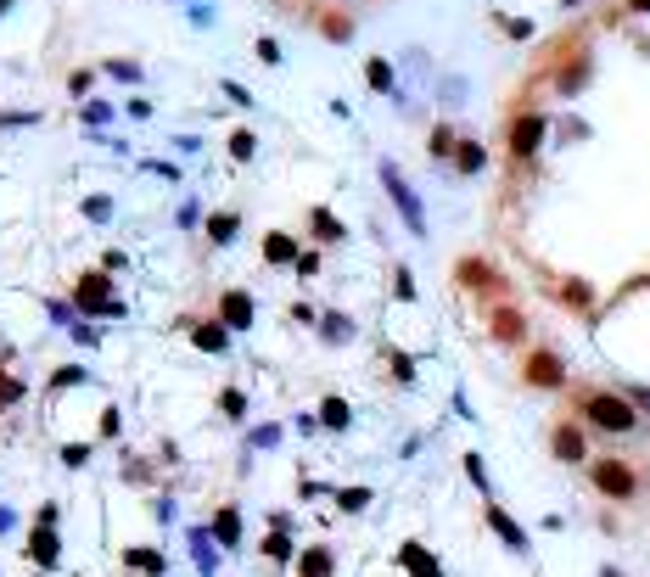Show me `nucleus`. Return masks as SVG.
Returning a JSON list of instances; mask_svg holds the SVG:
<instances>
[{"label":"nucleus","instance_id":"f257e3e1","mask_svg":"<svg viewBox=\"0 0 650 577\" xmlns=\"http://www.w3.org/2000/svg\"><path fill=\"white\" fill-rule=\"evenodd\" d=\"M578 415L594 426V432H611V437H628L639 426V409L628 404L622 393H583L578 398Z\"/></svg>","mask_w":650,"mask_h":577},{"label":"nucleus","instance_id":"f03ea898","mask_svg":"<svg viewBox=\"0 0 650 577\" xmlns=\"http://www.w3.org/2000/svg\"><path fill=\"white\" fill-rule=\"evenodd\" d=\"M73 309L79 314H124V303L113 297V281H107V269H90V275H79V286H73Z\"/></svg>","mask_w":650,"mask_h":577},{"label":"nucleus","instance_id":"7ed1b4c3","mask_svg":"<svg viewBox=\"0 0 650 577\" xmlns=\"http://www.w3.org/2000/svg\"><path fill=\"white\" fill-rule=\"evenodd\" d=\"M589 482L606 493V499H634V493H639V471L628 460H594L589 465Z\"/></svg>","mask_w":650,"mask_h":577},{"label":"nucleus","instance_id":"20e7f679","mask_svg":"<svg viewBox=\"0 0 650 577\" xmlns=\"http://www.w3.org/2000/svg\"><path fill=\"white\" fill-rule=\"evenodd\" d=\"M522 381L527 387H538V393H555V387H566V365L555 348H533L522 359Z\"/></svg>","mask_w":650,"mask_h":577},{"label":"nucleus","instance_id":"39448f33","mask_svg":"<svg viewBox=\"0 0 650 577\" xmlns=\"http://www.w3.org/2000/svg\"><path fill=\"white\" fill-rule=\"evenodd\" d=\"M482 521L494 527V538H499V544H505V549H516V555H527V549H533V538H527V527H522V521H516V516H510L505 505H488V510H482Z\"/></svg>","mask_w":650,"mask_h":577},{"label":"nucleus","instance_id":"423d86ee","mask_svg":"<svg viewBox=\"0 0 650 577\" xmlns=\"http://www.w3.org/2000/svg\"><path fill=\"white\" fill-rule=\"evenodd\" d=\"M550 454H555L561 465H583V460H589L583 426H578V421H555V432H550Z\"/></svg>","mask_w":650,"mask_h":577},{"label":"nucleus","instance_id":"0eeeda50","mask_svg":"<svg viewBox=\"0 0 650 577\" xmlns=\"http://www.w3.org/2000/svg\"><path fill=\"white\" fill-rule=\"evenodd\" d=\"M454 281L466 286V292H505V281H499V269L488 258H460L454 264Z\"/></svg>","mask_w":650,"mask_h":577},{"label":"nucleus","instance_id":"6e6552de","mask_svg":"<svg viewBox=\"0 0 650 577\" xmlns=\"http://www.w3.org/2000/svg\"><path fill=\"white\" fill-rule=\"evenodd\" d=\"M382 180H387V191H393L398 213H404V225H410L415 236H426V213H421V202H415V191L404 185V174H398V169H382Z\"/></svg>","mask_w":650,"mask_h":577},{"label":"nucleus","instance_id":"1a4fd4ad","mask_svg":"<svg viewBox=\"0 0 650 577\" xmlns=\"http://www.w3.org/2000/svg\"><path fill=\"white\" fill-rule=\"evenodd\" d=\"M488 331H494V342H505V348H516V342L527 337V314L516 309V303H499V309L488 314Z\"/></svg>","mask_w":650,"mask_h":577},{"label":"nucleus","instance_id":"9d476101","mask_svg":"<svg viewBox=\"0 0 650 577\" xmlns=\"http://www.w3.org/2000/svg\"><path fill=\"white\" fill-rule=\"evenodd\" d=\"M219 325H225V331H253V297L225 292L219 297Z\"/></svg>","mask_w":650,"mask_h":577},{"label":"nucleus","instance_id":"9b49d317","mask_svg":"<svg viewBox=\"0 0 650 577\" xmlns=\"http://www.w3.org/2000/svg\"><path fill=\"white\" fill-rule=\"evenodd\" d=\"M538 141H544V118H538V113H522L516 124H510V152H516V157H533Z\"/></svg>","mask_w":650,"mask_h":577},{"label":"nucleus","instance_id":"f8f14e48","mask_svg":"<svg viewBox=\"0 0 650 577\" xmlns=\"http://www.w3.org/2000/svg\"><path fill=\"white\" fill-rule=\"evenodd\" d=\"M29 561L40 566V572H51V566L62 561V538H57V527H34V533H29Z\"/></svg>","mask_w":650,"mask_h":577},{"label":"nucleus","instance_id":"ddd939ff","mask_svg":"<svg viewBox=\"0 0 650 577\" xmlns=\"http://www.w3.org/2000/svg\"><path fill=\"white\" fill-rule=\"evenodd\" d=\"M337 572V555L325 544H309V549H297V577H331Z\"/></svg>","mask_w":650,"mask_h":577},{"label":"nucleus","instance_id":"4468645a","mask_svg":"<svg viewBox=\"0 0 650 577\" xmlns=\"http://www.w3.org/2000/svg\"><path fill=\"white\" fill-rule=\"evenodd\" d=\"M213 544H219V549H236L241 544V510L236 505L213 510Z\"/></svg>","mask_w":650,"mask_h":577},{"label":"nucleus","instance_id":"2eb2a0df","mask_svg":"<svg viewBox=\"0 0 650 577\" xmlns=\"http://www.w3.org/2000/svg\"><path fill=\"white\" fill-rule=\"evenodd\" d=\"M124 566H129V572H146V577H163V572H169V561H163V549H152V544L124 549Z\"/></svg>","mask_w":650,"mask_h":577},{"label":"nucleus","instance_id":"dca6fc26","mask_svg":"<svg viewBox=\"0 0 650 577\" xmlns=\"http://www.w3.org/2000/svg\"><path fill=\"white\" fill-rule=\"evenodd\" d=\"M191 342H197L202 353H225L230 348V331L219 320H202V325H191Z\"/></svg>","mask_w":650,"mask_h":577},{"label":"nucleus","instance_id":"f3484780","mask_svg":"<svg viewBox=\"0 0 650 577\" xmlns=\"http://www.w3.org/2000/svg\"><path fill=\"white\" fill-rule=\"evenodd\" d=\"M264 258H269L275 269H281V264H297V241L286 236V230H269V236H264Z\"/></svg>","mask_w":650,"mask_h":577},{"label":"nucleus","instance_id":"a211bd4d","mask_svg":"<svg viewBox=\"0 0 650 577\" xmlns=\"http://www.w3.org/2000/svg\"><path fill=\"white\" fill-rule=\"evenodd\" d=\"M398 561L410 566V577H438V561H432V555H426V544H415V538L398 549Z\"/></svg>","mask_w":650,"mask_h":577},{"label":"nucleus","instance_id":"6ab92c4d","mask_svg":"<svg viewBox=\"0 0 650 577\" xmlns=\"http://www.w3.org/2000/svg\"><path fill=\"white\" fill-rule=\"evenodd\" d=\"M314 421H320V426H331V432H348V426H354V409L342 404V398H325Z\"/></svg>","mask_w":650,"mask_h":577},{"label":"nucleus","instance_id":"aec40b11","mask_svg":"<svg viewBox=\"0 0 650 577\" xmlns=\"http://www.w3.org/2000/svg\"><path fill=\"white\" fill-rule=\"evenodd\" d=\"M555 297H561L566 309H589V303H594V286L572 275V281H561V286H555Z\"/></svg>","mask_w":650,"mask_h":577},{"label":"nucleus","instance_id":"412c9836","mask_svg":"<svg viewBox=\"0 0 650 577\" xmlns=\"http://www.w3.org/2000/svg\"><path fill=\"white\" fill-rule=\"evenodd\" d=\"M191 549H197V572H202V577H213V572H219V555H213V538L202 533V527H191Z\"/></svg>","mask_w":650,"mask_h":577},{"label":"nucleus","instance_id":"4be33fe9","mask_svg":"<svg viewBox=\"0 0 650 577\" xmlns=\"http://www.w3.org/2000/svg\"><path fill=\"white\" fill-rule=\"evenodd\" d=\"M264 561H275V566L297 561V544H292V533H269V538H264Z\"/></svg>","mask_w":650,"mask_h":577},{"label":"nucleus","instance_id":"5701e85b","mask_svg":"<svg viewBox=\"0 0 650 577\" xmlns=\"http://www.w3.org/2000/svg\"><path fill=\"white\" fill-rule=\"evenodd\" d=\"M236 225H241L236 213H213V219H208V241H213V247H225V241L236 236Z\"/></svg>","mask_w":650,"mask_h":577},{"label":"nucleus","instance_id":"b1692460","mask_svg":"<svg viewBox=\"0 0 650 577\" xmlns=\"http://www.w3.org/2000/svg\"><path fill=\"white\" fill-rule=\"evenodd\" d=\"M23 393H29V387H23V381L12 376V370L0 365V409H12V404H23Z\"/></svg>","mask_w":650,"mask_h":577},{"label":"nucleus","instance_id":"393cba45","mask_svg":"<svg viewBox=\"0 0 650 577\" xmlns=\"http://www.w3.org/2000/svg\"><path fill=\"white\" fill-rule=\"evenodd\" d=\"M325 331H320V337L325 342H348V337H354V320H348V314H325Z\"/></svg>","mask_w":650,"mask_h":577},{"label":"nucleus","instance_id":"a878e982","mask_svg":"<svg viewBox=\"0 0 650 577\" xmlns=\"http://www.w3.org/2000/svg\"><path fill=\"white\" fill-rule=\"evenodd\" d=\"M309 230H314L320 241H342V225H337V219H331L325 208H314V213H309Z\"/></svg>","mask_w":650,"mask_h":577},{"label":"nucleus","instance_id":"bb28decb","mask_svg":"<svg viewBox=\"0 0 650 577\" xmlns=\"http://www.w3.org/2000/svg\"><path fill=\"white\" fill-rule=\"evenodd\" d=\"M79 381H90L85 365H62V370H51V393H62V387H79Z\"/></svg>","mask_w":650,"mask_h":577},{"label":"nucleus","instance_id":"cd10ccee","mask_svg":"<svg viewBox=\"0 0 650 577\" xmlns=\"http://www.w3.org/2000/svg\"><path fill=\"white\" fill-rule=\"evenodd\" d=\"M454 163H460V174H482V163H488V152H482L477 141H466V146H460V157H454Z\"/></svg>","mask_w":650,"mask_h":577},{"label":"nucleus","instance_id":"c85d7f7f","mask_svg":"<svg viewBox=\"0 0 650 577\" xmlns=\"http://www.w3.org/2000/svg\"><path fill=\"white\" fill-rule=\"evenodd\" d=\"M320 34H325V40H354V23H348V17H342V12H325Z\"/></svg>","mask_w":650,"mask_h":577},{"label":"nucleus","instance_id":"c756f323","mask_svg":"<svg viewBox=\"0 0 650 577\" xmlns=\"http://www.w3.org/2000/svg\"><path fill=\"white\" fill-rule=\"evenodd\" d=\"M370 499H376L370 488H342V493H337V510H348V516H354V510H365Z\"/></svg>","mask_w":650,"mask_h":577},{"label":"nucleus","instance_id":"7c9ffc66","mask_svg":"<svg viewBox=\"0 0 650 577\" xmlns=\"http://www.w3.org/2000/svg\"><path fill=\"white\" fill-rule=\"evenodd\" d=\"M219 409H225L230 421H247V398H241L236 387H225V393H219Z\"/></svg>","mask_w":650,"mask_h":577},{"label":"nucleus","instance_id":"2f4dec72","mask_svg":"<svg viewBox=\"0 0 650 577\" xmlns=\"http://www.w3.org/2000/svg\"><path fill=\"white\" fill-rule=\"evenodd\" d=\"M365 79H370V90H393V68H387L382 57H376V62L365 68Z\"/></svg>","mask_w":650,"mask_h":577},{"label":"nucleus","instance_id":"473e14b6","mask_svg":"<svg viewBox=\"0 0 650 577\" xmlns=\"http://www.w3.org/2000/svg\"><path fill=\"white\" fill-rule=\"evenodd\" d=\"M253 152H258V141L247 135V129H236V135H230V157H241V163H247Z\"/></svg>","mask_w":650,"mask_h":577},{"label":"nucleus","instance_id":"72a5a7b5","mask_svg":"<svg viewBox=\"0 0 650 577\" xmlns=\"http://www.w3.org/2000/svg\"><path fill=\"white\" fill-rule=\"evenodd\" d=\"M589 85V62H578L572 73H561V90H583Z\"/></svg>","mask_w":650,"mask_h":577},{"label":"nucleus","instance_id":"f704fd0d","mask_svg":"<svg viewBox=\"0 0 650 577\" xmlns=\"http://www.w3.org/2000/svg\"><path fill=\"white\" fill-rule=\"evenodd\" d=\"M85 460H90V443H68V449H62V465H73V471H79Z\"/></svg>","mask_w":650,"mask_h":577},{"label":"nucleus","instance_id":"c9c22d12","mask_svg":"<svg viewBox=\"0 0 650 577\" xmlns=\"http://www.w3.org/2000/svg\"><path fill=\"white\" fill-rule=\"evenodd\" d=\"M118 426H124V415L107 404V409H101V437H118Z\"/></svg>","mask_w":650,"mask_h":577},{"label":"nucleus","instance_id":"e433bc0d","mask_svg":"<svg viewBox=\"0 0 650 577\" xmlns=\"http://www.w3.org/2000/svg\"><path fill=\"white\" fill-rule=\"evenodd\" d=\"M449 146H454V135H449V129H432V157H449Z\"/></svg>","mask_w":650,"mask_h":577},{"label":"nucleus","instance_id":"4c0bfd02","mask_svg":"<svg viewBox=\"0 0 650 577\" xmlns=\"http://www.w3.org/2000/svg\"><path fill=\"white\" fill-rule=\"evenodd\" d=\"M466 477L477 482V488H488V471H482V454H466Z\"/></svg>","mask_w":650,"mask_h":577},{"label":"nucleus","instance_id":"58836bf2","mask_svg":"<svg viewBox=\"0 0 650 577\" xmlns=\"http://www.w3.org/2000/svg\"><path fill=\"white\" fill-rule=\"evenodd\" d=\"M393 370H398L393 381H404V387H410V381H415V365H410V359H404V353H393Z\"/></svg>","mask_w":650,"mask_h":577},{"label":"nucleus","instance_id":"ea45409f","mask_svg":"<svg viewBox=\"0 0 650 577\" xmlns=\"http://www.w3.org/2000/svg\"><path fill=\"white\" fill-rule=\"evenodd\" d=\"M62 521V505H40V516H34V527H57Z\"/></svg>","mask_w":650,"mask_h":577},{"label":"nucleus","instance_id":"a19ab883","mask_svg":"<svg viewBox=\"0 0 650 577\" xmlns=\"http://www.w3.org/2000/svg\"><path fill=\"white\" fill-rule=\"evenodd\" d=\"M398 297H404V303H415V281H410V269H398Z\"/></svg>","mask_w":650,"mask_h":577},{"label":"nucleus","instance_id":"79ce46f5","mask_svg":"<svg viewBox=\"0 0 650 577\" xmlns=\"http://www.w3.org/2000/svg\"><path fill=\"white\" fill-rule=\"evenodd\" d=\"M622 398H628L634 409H650V387H634V393H622Z\"/></svg>","mask_w":650,"mask_h":577},{"label":"nucleus","instance_id":"37998d69","mask_svg":"<svg viewBox=\"0 0 650 577\" xmlns=\"http://www.w3.org/2000/svg\"><path fill=\"white\" fill-rule=\"evenodd\" d=\"M628 12H634V17H650V0H628Z\"/></svg>","mask_w":650,"mask_h":577},{"label":"nucleus","instance_id":"c03bdc74","mask_svg":"<svg viewBox=\"0 0 650 577\" xmlns=\"http://www.w3.org/2000/svg\"><path fill=\"white\" fill-rule=\"evenodd\" d=\"M6 6H12V0H0V12H6Z\"/></svg>","mask_w":650,"mask_h":577},{"label":"nucleus","instance_id":"a18cd8bd","mask_svg":"<svg viewBox=\"0 0 650 577\" xmlns=\"http://www.w3.org/2000/svg\"><path fill=\"white\" fill-rule=\"evenodd\" d=\"M639 286H650V275H645V281H639Z\"/></svg>","mask_w":650,"mask_h":577},{"label":"nucleus","instance_id":"49530a36","mask_svg":"<svg viewBox=\"0 0 650 577\" xmlns=\"http://www.w3.org/2000/svg\"><path fill=\"white\" fill-rule=\"evenodd\" d=\"M566 6H578V0H566Z\"/></svg>","mask_w":650,"mask_h":577}]
</instances>
